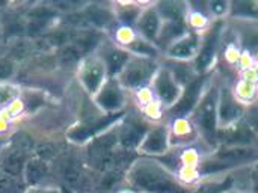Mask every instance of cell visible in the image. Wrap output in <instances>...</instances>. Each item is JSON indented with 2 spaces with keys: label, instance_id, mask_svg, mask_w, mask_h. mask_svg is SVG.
<instances>
[{
  "label": "cell",
  "instance_id": "1",
  "mask_svg": "<svg viewBox=\"0 0 258 193\" xmlns=\"http://www.w3.org/2000/svg\"><path fill=\"white\" fill-rule=\"evenodd\" d=\"M127 181L138 193H194L174 172L154 159H138L127 172Z\"/></svg>",
  "mask_w": 258,
  "mask_h": 193
},
{
  "label": "cell",
  "instance_id": "2",
  "mask_svg": "<svg viewBox=\"0 0 258 193\" xmlns=\"http://www.w3.org/2000/svg\"><path fill=\"white\" fill-rule=\"evenodd\" d=\"M218 86L204 91L198 104L190 112V124L212 145H215L218 135Z\"/></svg>",
  "mask_w": 258,
  "mask_h": 193
},
{
  "label": "cell",
  "instance_id": "3",
  "mask_svg": "<svg viewBox=\"0 0 258 193\" xmlns=\"http://www.w3.org/2000/svg\"><path fill=\"white\" fill-rule=\"evenodd\" d=\"M159 67L160 65L156 59L130 56L128 62L125 63L116 80L122 86V89H141L153 80Z\"/></svg>",
  "mask_w": 258,
  "mask_h": 193
},
{
  "label": "cell",
  "instance_id": "4",
  "mask_svg": "<svg viewBox=\"0 0 258 193\" xmlns=\"http://www.w3.org/2000/svg\"><path fill=\"white\" fill-rule=\"evenodd\" d=\"M151 82H153L159 103L162 106L171 109L177 103V100L180 98L183 86L175 80L174 74L171 73V70L166 65L159 67V70H157V73Z\"/></svg>",
  "mask_w": 258,
  "mask_h": 193
},
{
  "label": "cell",
  "instance_id": "5",
  "mask_svg": "<svg viewBox=\"0 0 258 193\" xmlns=\"http://www.w3.org/2000/svg\"><path fill=\"white\" fill-rule=\"evenodd\" d=\"M245 115L243 104L236 98L234 91L228 86H224L218 92V127L222 128L237 124Z\"/></svg>",
  "mask_w": 258,
  "mask_h": 193
},
{
  "label": "cell",
  "instance_id": "6",
  "mask_svg": "<svg viewBox=\"0 0 258 193\" xmlns=\"http://www.w3.org/2000/svg\"><path fill=\"white\" fill-rule=\"evenodd\" d=\"M106 77H107V74H106L104 65L95 53L89 54L88 57H85L80 62L79 80L88 94L95 95L98 92V89L103 86V83L106 82Z\"/></svg>",
  "mask_w": 258,
  "mask_h": 193
},
{
  "label": "cell",
  "instance_id": "7",
  "mask_svg": "<svg viewBox=\"0 0 258 193\" xmlns=\"http://www.w3.org/2000/svg\"><path fill=\"white\" fill-rule=\"evenodd\" d=\"M95 54L103 62L106 74L110 79H116L119 76V73L122 71V68L125 67V63L128 62L132 56L128 51H125L124 48H121L119 45H116L113 41H109V39H104L100 44Z\"/></svg>",
  "mask_w": 258,
  "mask_h": 193
},
{
  "label": "cell",
  "instance_id": "8",
  "mask_svg": "<svg viewBox=\"0 0 258 193\" xmlns=\"http://www.w3.org/2000/svg\"><path fill=\"white\" fill-rule=\"evenodd\" d=\"M204 86H206V76H198L195 80L187 83L183 88L177 103L169 109V113L177 118L190 115V112L195 109V106L198 104L200 98L204 94Z\"/></svg>",
  "mask_w": 258,
  "mask_h": 193
},
{
  "label": "cell",
  "instance_id": "9",
  "mask_svg": "<svg viewBox=\"0 0 258 193\" xmlns=\"http://www.w3.org/2000/svg\"><path fill=\"white\" fill-rule=\"evenodd\" d=\"M125 89L118 83L116 79H106L103 86L98 89V92L94 95L95 104L106 110V112H121V109L125 104Z\"/></svg>",
  "mask_w": 258,
  "mask_h": 193
},
{
  "label": "cell",
  "instance_id": "10",
  "mask_svg": "<svg viewBox=\"0 0 258 193\" xmlns=\"http://www.w3.org/2000/svg\"><path fill=\"white\" fill-rule=\"evenodd\" d=\"M171 144V133L166 125L157 124L148 128L147 135L141 141L138 150L147 156H162L168 153Z\"/></svg>",
  "mask_w": 258,
  "mask_h": 193
},
{
  "label": "cell",
  "instance_id": "11",
  "mask_svg": "<svg viewBox=\"0 0 258 193\" xmlns=\"http://www.w3.org/2000/svg\"><path fill=\"white\" fill-rule=\"evenodd\" d=\"M221 23H216L213 27H210L207 36L204 39H201V47L200 51L197 54V57L194 59V68L197 71V74H206L207 70L210 68L213 59H215V53H216V45L219 41V35H221Z\"/></svg>",
  "mask_w": 258,
  "mask_h": 193
},
{
  "label": "cell",
  "instance_id": "12",
  "mask_svg": "<svg viewBox=\"0 0 258 193\" xmlns=\"http://www.w3.org/2000/svg\"><path fill=\"white\" fill-rule=\"evenodd\" d=\"M216 141H221L222 147H255V133L248 122L239 121L237 124L218 132Z\"/></svg>",
  "mask_w": 258,
  "mask_h": 193
},
{
  "label": "cell",
  "instance_id": "13",
  "mask_svg": "<svg viewBox=\"0 0 258 193\" xmlns=\"http://www.w3.org/2000/svg\"><path fill=\"white\" fill-rule=\"evenodd\" d=\"M200 47H201L200 35L187 32L184 36H181L166 48V56L177 62H189L197 57Z\"/></svg>",
  "mask_w": 258,
  "mask_h": 193
},
{
  "label": "cell",
  "instance_id": "14",
  "mask_svg": "<svg viewBox=\"0 0 258 193\" xmlns=\"http://www.w3.org/2000/svg\"><path fill=\"white\" fill-rule=\"evenodd\" d=\"M160 26H162V20L160 15L156 9V5H150L148 8L142 9L141 17L138 18L135 27H136V33L144 38L145 41L151 42L156 45L157 38H159V32H160Z\"/></svg>",
  "mask_w": 258,
  "mask_h": 193
},
{
  "label": "cell",
  "instance_id": "15",
  "mask_svg": "<svg viewBox=\"0 0 258 193\" xmlns=\"http://www.w3.org/2000/svg\"><path fill=\"white\" fill-rule=\"evenodd\" d=\"M104 35L100 29L95 27H80L71 32L70 42L80 50L82 54H94L100 44L104 41Z\"/></svg>",
  "mask_w": 258,
  "mask_h": 193
},
{
  "label": "cell",
  "instance_id": "16",
  "mask_svg": "<svg viewBox=\"0 0 258 193\" xmlns=\"http://www.w3.org/2000/svg\"><path fill=\"white\" fill-rule=\"evenodd\" d=\"M148 128L150 125L144 119L130 116L122 122V130H119V142L124 147H139Z\"/></svg>",
  "mask_w": 258,
  "mask_h": 193
},
{
  "label": "cell",
  "instance_id": "17",
  "mask_svg": "<svg viewBox=\"0 0 258 193\" xmlns=\"http://www.w3.org/2000/svg\"><path fill=\"white\" fill-rule=\"evenodd\" d=\"M121 116H122V112L115 113V115H112V116H109L106 119H98V121H91L89 124H82V125L76 127L74 130H71L70 135H68V138L73 142H83L88 138H92V136H95V135L107 130L109 125L112 122H115V119H119Z\"/></svg>",
  "mask_w": 258,
  "mask_h": 193
},
{
  "label": "cell",
  "instance_id": "18",
  "mask_svg": "<svg viewBox=\"0 0 258 193\" xmlns=\"http://www.w3.org/2000/svg\"><path fill=\"white\" fill-rule=\"evenodd\" d=\"M187 33V24L186 20H171V21H162L159 38L156 42V47H165L168 48L172 42L180 39Z\"/></svg>",
  "mask_w": 258,
  "mask_h": 193
},
{
  "label": "cell",
  "instance_id": "19",
  "mask_svg": "<svg viewBox=\"0 0 258 193\" xmlns=\"http://www.w3.org/2000/svg\"><path fill=\"white\" fill-rule=\"evenodd\" d=\"M142 14V6L138 3H115L113 15L124 27H133Z\"/></svg>",
  "mask_w": 258,
  "mask_h": 193
},
{
  "label": "cell",
  "instance_id": "20",
  "mask_svg": "<svg viewBox=\"0 0 258 193\" xmlns=\"http://www.w3.org/2000/svg\"><path fill=\"white\" fill-rule=\"evenodd\" d=\"M156 9L160 15L162 21H171V20H186L187 17V5L180 2H162L154 3Z\"/></svg>",
  "mask_w": 258,
  "mask_h": 193
},
{
  "label": "cell",
  "instance_id": "21",
  "mask_svg": "<svg viewBox=\"0 0 258 193\" xmlns=\"http://www.w3.org/2000/svg\"><path fill=\"white\" fill-rule=\"evenodd\" d=\"M82 57H83V54L80 53V50L77 47H74L71 42L57 48V51H56L57 62L65 67H76L77 63L82 62Z\"/></svg>",
  "mask_w": 258,
  "mask_h": 193
},
{
  "label": "cell",
  "instance_id": "22",
  "mask_svg": "<svg viewBox=\"0 0 258 193\" xmlns=\"http://www.w3.org/2000/svg\"><path fill=\"white\" fill-rule=\"evenodd\" d=\"M233 17H237V18H252L255 20L257 18L258 12V5L257 2H234V3H230V11H228Z\"/></svg>",
  "mask_w": 258,
  "mask_h": 193
},
{
  "label": "cell",
  "instance_id": "23",
  "mask_svg": "<svg viewBox=\"0 0 258 193\" xmlns=\"http://www.w3.org/2000/svg\"><path fill=\"white\" fill-rule=\"evenodd\" d=\"M33 50V45L32 42L26 41V39H17L12 47H11V51H9V57L14 60V62H18V60H24L30 56Z\"/></svg>",
  "mask_w": 258,
  "mask_h": 193
},
{
  "label": "cell",
  "instance_id": "24",
  "mask_svg": "<svg viewBox=\"0 0 258 193\" xmlns=\"http://www.w3.org/2000/svg\"><path fill=\"white\" fill-rule=\"evenodd\" d=\"M20 97V89L17 85L9 82H0V104H9L15 98Z\"/></svg>",
  "mask_w": 258,
  "mask_h": 193
},
{
  "label": "cell",
  "instance_id": "25",
  "mask_svg": "<svg viewBox=\"0 0 258 193\" xmlns=\"http://www.w3.org/2000/svg\"><path fill=\"white\" fill-rule=\"evenodd\" d=\"M17 71V62L9 56H0V82H9Z\"/></svg>",
  "mask_w": 258,
  "mask_h": 193
},
{
  "label": "cell",
  "instance_id": "26",
  "mask_svg": "<svg viewBox=\"0 0 258 193\" xmlns=\"http://www.w3.org/2000/svg\"><path fill=\"white\" fill-rule=\"evenodd\" d=\"M233 181L231 178H225L224 181H215L212 184H204L197 193H225L230 190Z\"/></svg>",
  "mask_w": 258,
  "mask_h": 193
},
{
  "label": "cell",
  "instance_id": "27",
  "mask_svg": "<svg viewBox=\"0 0 258 193\" xmlns=\"http://www.w3.org/2000/svg\"><path fill=\"white\" fill-rule=\"evenodd\" d=\"M230 11V3L228 2H210L207 3V12L216 17H222L228 14Z\"/></svg>",
  "mask_w": 258,
  "mask_h": 193
},
{
  "label": "cell",
  "instance_id": "28",
  "mask_svg": "<svg viewBox=\"0 0 258 193\" xmlns=\"http://www.w3.org/2000/svg\"><path fill=\"white\" fill-rule=\"evenodd\" d=\"M26 193H60V190L48 186H32L26 190Z\"/></svg>",
  "mask_w": 258,
  "mask_h": 193
},
{
  "label": "cell",
  "instance_id": "29",
  "mask_svg": "<svg viewBox=\"0 0 258 193\" xmlns=\"http://www.w3.org/2000/svg\"><path fill=\"white\" fill-rule=\"evenodd\" d=\"M5 144H6V136H0V150L5 147Z\"/></svg>",
  "mask_w": 258,
  "mask_h": 193
},
{
  "label": "cell",
  "instance_id": "30",
  "mask_svg": "<svg viewBox=\"0 0 258 193\" xmlns=\"http://www.w3.org/2000/svg\"><path fill=\"white\" fill-rule=\"evenodd\" d=\"M225 193H249V192H233V190H228V192Z\"/></svg>",
  "mask_w": 258,
  "mask_h": 193
}]
</instances>
